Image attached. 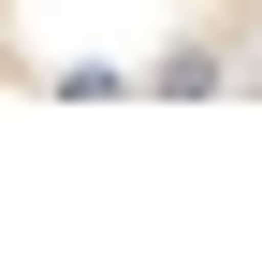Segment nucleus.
Returning a JSON list of instances; mask_svg holds the SVG:
<instances>
[{
  "mask_svg": "<svg viewBox=\"0 0 262 262\" xmlns=\"http://www.w3.org/2000/svg\"><path fill=\"white\" fill-rule=\"evenodd\" d=\"M262 0H0L15 102H248Z\"/></svg>",
  "mask_w": 262,
  "mask_h": 262,
  "instance_id": "f257e3e1",
  "label": "nucleus"
},
{
  "mask_svg": "<svg viewBox=\"0 0 262 262\" xmlns=\"http://www.w3.org/2000/svg\"><path fill=\"white\" fill-rule=\"evenodd\" d=\"M248 102H262V73H248Z\"/></svg>",
  "mask_w": 262,
  "mask_h": 262,
  "instance_id": "f03ea898",
  "label": "nucleus"
}]
</instances>
